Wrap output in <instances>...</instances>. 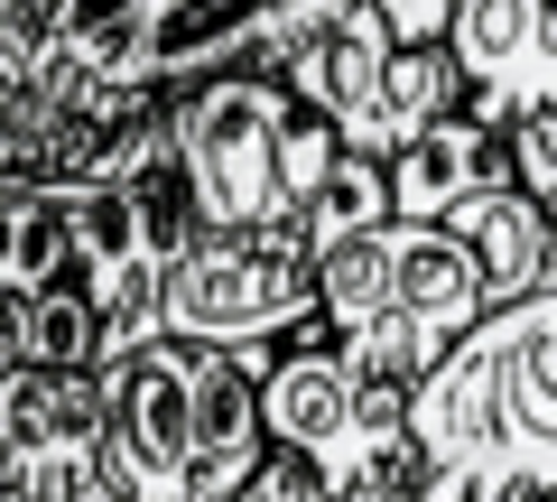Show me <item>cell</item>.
<instances>
[{
  "instance_id": "obj_1",
  "label": "cell",
  "mask_w": 557,
  "mask_h": 502,
  "mask_svg": "<svg viewBox=\"0 0 557 502\" xmlns=\"http://www.w3.org/2000/svg\"><path fill=\"white\" fill-rule=\"evenodd\" d=\"M168 121L196 233H298L344 168V131L317 102H298L288 75H205L168 94Z\"/></svg>"
},
{
  "instance_id": "obj_2",
  "label": "cell",
  "mask_w": 557,
  "mask_h": 502,
  "mask_svg": "<svg viewBox=\"0 0 557 502\" xmlns=\"http://www.w3.org/2000/svg\"><path fill=\"white\" fill-rule=\"evenodd\" d=\"M278 75L298 84V102H317L344 131V149H362V159H399V149H418L446 112L474 102L456 47H409L372 0H354V10H344L325 38H307Z\"/></svg>"
},
{
  "instance_id": "obj_3",
  "label": "cell",
  "mask_w": 557,
  "mask_h": 502,
  "mask_svg": "<svg viewBox=\"0 0 557 502\" xmlns=\"http://www.w3.org/2000/svg\"><path fill=\"white\" fill-rule=\"evenodd\" d=\"M168 335L186 344H298L325 335V280L298 233H196V252L168 280Z\"/></svg>"
},
{
  "instance_id": "obj_4",
  "label": "cell",
  "mask_w": 557,
  "mask_h": 502,
  "mask_svg": "<svg viewBox=\"0 0 557 502\" xmlns=\"http://www.w3.org/2000/svg\"><path fill=\"white\" fill-rule=\"evenodd\" d=\"M121 502H205V344L159 335L102 363Z\"/></svg>"
},
{
  "instance_id": "obj_5",
  "label": "cell",
  "mask_w": 557,
  "mask_h": 502,
  "mask_svg": "<svg viewBox=\"0 0 557 502\" xmlns=\"http://www.w3.org/2000/svg\"><path fill=\"white\" fill-rule=\"evenodd\" d=\"M0 502H121L102 372H0Z\"/></svg>"
},
{
  "instance_id": "obj_6",
  "label": "cell",
  "mask_w": 557,
  "mask_h": 502,
  "mask_svg": "<svg viewBox=\"0 0 557 502\" xmlns=\"http://www.w3.org/2000/svg\"><path fill=\"white\" fill-rule=\"evenodd\" d=\"M446 47L474 84V112L502 131L539 102H557V0H465Z\"/></svg>"
},
{
  "instance_id": "obj_7",
  "label": "cell",
  "mask_w": 557,
  "mask_h": 502,
  "mask_svg": "<svg viewBox=\"0 0 557 502\" xmlns=\"http://www.w3.org/2000/svg\"><path fill=\"white\" fill-rule=\"evenodd\" d=\"M502 177H520V168H511V131H502V121H483L474 102H465V112H446L418 149H399V159H391L399 223H446L465 196H483V186H502Z\"/></svg>"
},
{
  "instance_id": "obj_8",
  "label": "cell",
  "mask_w": 557,
  "mask_h": 502,
  "mask_svg": "<svg viewBox=\"0 0 557 502\" xmlns=\"http://www.w3.org/2000/svg\"><path fill=\"white\" fill-rule=\"evenodd\" d=\"M446 233L474 242L483 280H493V307H520V298H548V289H557V215L520 177L465 196L456 215H446Z\"/></svg>"
},
{
  "instance_id": "obj_9",
  "label": "cell",
  "mask_w": 557,
  "mask_h": 502,
  "mask_svg": "<svg viewBox=\"0 0 557 502\" xmlns=\"http://www.w3.org/2000/svg\"><path fill=\"white\" fill-rule=\"evenodd\" d=\"M75 280H84V261H75L65 196H57V186L10 177V186H0V307H28V298L75 289Z\"/></svg>"
},
{
  "instance_id": "obj_10",
  "label": "cell",
  "mask_w": 557,
  "mask_h": 502,
  "mask_svg": "<svg viewBox=\"0 0 557 502\" xmlns=\"http://www.w3.org/2000/svg\"><path fill=\"white\" fill-rule=\"evenodd\" d=\"M0 344H10V363H47V372H102L112 363V326H102L94 289H47V298L28 307H0Z\"/></svg>"
},
{
  "instance_id": "obj_11",
  "label": "cell",
  "mask_w": 557,
  "mask_h": 502,
  "mask_svg": "<svg viewBox=\"0 0 557 502\" xmlns=\"http://www.w3.org/2000/svg\"><path fill=\"white\" fill-rule=\"evenodd\" d=\"M381 223H399V196H391V159H362V149H344V168L325 177V196L307 205V223H298V242L307 252H344V242H362V233H381Z\"/></svg>"
},
{
  "instance_id": "obj_12",
  "label": "cell",
  "mask_w": 557,
  "mask_h": 502,
  "mask_svg": "<svg viewBox=\"0 0 557 502\" xmlns=\"http://www.w3.org/2000/svg\"><path fill=\"white\" fill-rule=\"evenodd\" d=\"M102 0H0V94L10 84H38L57 65V47L94 20Z\"/></svg>"
},
{
  "instance_id": "obj_13",
  "label": "cell",
  "mask_w": 557,
  "mask_h": 502,
  "mask_svg": "<svg viewBox=\"0 0 557 502\" xmlns=\"http://www.w3.org/2000/svg\"><path fill=\"white\" fill-rule=\"evenodd\" d=\"M242 502H344V483L325 475L317 456H298V446H270V456H260V475L242 483Z\"/></svg>"
},
{
  "instance_id": "obj_14",
  "label": "cell",
  "mask_w": 557,
  "mask_h": 502,
  "mask_svg": "<svg viewBox=\"0 0 557 502\" xmlns=\"http://www.w3.org/2000/svg\"><path fill=\"white\" fill-rule=\"evenodd\" d=\"M511 168H520V186L557 215V102H539V112L511 121Z\"/></svg>"
},
{
  "instance_id": "obj_15",
  "label": "cell",
  "mask_w": 557,
  "mask_h": 502,
  "mask_svg": "<svg viewBox=\"0 0 557 502\" xmlns=\"http://www.w3.org/2000/svg\"><path fill=\"white\" fill-rule=\"evenodd\" d=\"M372 10H381V20H391L409 47H446V38H456V10H465V0H372Z\"/></svg>"
}]
</instances>
